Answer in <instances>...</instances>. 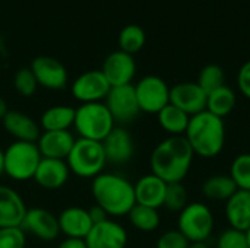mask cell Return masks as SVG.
I'll use <instances>...</instances> for the list:
<instances>
[{
    "mask_svg": "<svg viewBox=\"0 0 250 248\" xmlns=\"http://www.w3.org/2000/svg\"><path fill=\"white\" fill-rule=\"evenodd\" d=\"M193 151L185 136H168L151 153L152 174L167 184L182 183L193 162Z\"/></svg>",
    "mask_w": 250,
    "mask_h": 248,
    "instance_id": "6da1fadb",
    "label": "cell"
},
{
    "mask_svg": "<svg viewBox=\"0 0 250 248\" xmlns=\"http://www.w3.org/2000/svg\"><path fill=\"white\" fill-rule=\"evenodd\" d=\"M185 137L193 153L201 158L218 156L226 145V123L209 111H202L190 117Z\"/></svg>",
    "mask_w": 250,
    "mask_h": 248,
    "instance_id": "7a4b0ae2",
    "label": "cell"
},
{
    "mask_svg": "<svg viewBox=\"0 0 250 248\" xmlns=\"http://www.w3.org/2000/svg\"><path fill=\"white\" fill-rule=\"evenodd\" d=\"M92 196L95 205L103 208L110 216L129 215L136 205L135 186L125 177L101 172L92 181Z\"/></svg>",
    "mask_w": 250,
    "mask_h": 248,
    "instance_id": "3957f363",
    "label": "cell"
},
{
    "mask_svg": "<svg viewBox=\"0 0 250 248\" xmlns=\"http://www.w3.org/2000/svg\"><path fill=\"white\" fill-rule=\"evenodd\" d=\"M73 127L81 139L103 142L116 127V121L104 102H91L75 110Z\"/></svg>",
    "mask_w": 250,
    "mask_h": 248,
    "instance_id": "277c9868",
    "label": "cell"
},
{
    "mask_svg": "<svg viewBox=\"0 0 250 248\" xmlns=\"http://www.w3.org/2000/svg\"><path fill=\"white\" fill-rule=\"evenodd\" d=\"M66 164L78 177L82 178H95L100 175L107 164L105 151L103 142L78 139L66 158Z\"/></svg>",
    "mask_w": 250,
    "mask_h": 248,
    "instance_id": "5b68a950",
    "label": "cell"
},
{
    "mask_svg": "<svg viewBox=\"0 0 250 248\" xmlns=\"http://www.w3.org/2000/svg\"><path fill=\"white\" fill-rule=\"evenodd\" d=\"M41 153L37 143L13 142L4 151V174L15 181H26L34 178Z\"/></svg>",
    "mask_w": 250,
    "mask_h": 248,
    "instance_id": "8992f818",
    "label": "cell"
},
{
    "mask_svg": "<svg viewBox=\"0 0 250 248\" xmlns=\"http://www.w3.org/2000/svg\"><path fill=\"white\" fill-rule=\"evenodd\" d=\"M214 215L211 209L201 202L189 203L177 219V229L189 243H207L214 232Z\"/></svg>",
    "mask_w": 250,
    "mask_h": 248,
    "instance_id": "52a82bcc",
    "label": "cell"
},
{
    "mask_svg": "<svg viewBox=\"0 0 250 248\" xmlns=\"http://www.w3.org/2000/svg\"><path fill=\"white\" fill-rule=\"evenodd\" d=\"M135 92L141 111L148 114H158L170 104V86L164 79L155 75L142 77L135 85Z\"/></svg>",
    "mask_w": 250,
    "mask_h": 248,
    "instance_id": "ba28073f",
    "label": "cell"
},
{
    "mask_svg": "<svg viewBox=\"0 0 250 248\" xmlns=\"http://www.w3.org/2000/svg\"><path fill=\"white\" fill-rule=\"evenodd\" d=\"M105 107L108 108L116 123H132L141 113L135 86L130 83L111 88L108 95L105 96Z\"/></svg>",
    "mask_w": 250,
    "mask_h": 248,
    "instance_id": "9c48e42d",
    "label": "cell"
},
{
    "mask_svg": "<svg viewBox=\"0 0 250 248\" xmlns=\"http://www.w3.org/2000/svg\"><path fill=\"white\" fill-rule=\"evenodd\" d=\"M29 69L34 73L38 86L50 91H60L67 85V70L54 57L38 56L31 61Z\"/></svg>",
    "mask_w": 250,
    "mask_h": 248,
    "instance_id": "30bf717a",
    "label": "cell"
},
{
    "mask_svg": "<svg viewBox=\"0 0 250 248\" xmlns=\"http://www.w3.org/2000/svg\"><path fill=\"white\" fill-rule=\"evenodd\" d=\"M111 86L101 70H89L79 75L72 83L73 96L82 104L101 102L108 95Z\"/></svg>",
    "mask_w": 250,
    "mask_h": 248,
    "instance_id": "8fae6325",
    "label": "cell"
},
{
    "mask_svg": "<svg viewBox=\"0 0 250 248\" xmlns=\"http://www.w3.org/2000/svg\"><path fill=\"white\" fill-rule=\"evenodd\" d=\"M207 92L196 82H182L170 88V104L190 117L207 110Z\"/></svg>",
    "mask_w": 250,
    "mask_h": 248,
    "instance_id": "7c38bea8",
    "label": "cell"
},
{
    "mask_svg": "<svg viewBox=\"0 0 250 248\" xmlns=\"http://www.w3.org/2000/svg\"><path fill=\"white\" fill-rule=\"evenodd\" d=\"M21 228L25 234H31L42 241H53L60 234L57 216L44 208L28 209Z\"/></svg>",
    "mask_w": 250,
    "mask_h": 248,
    "instance_id": "4fadbf2b",
    "label": "cell"
},
{
    "mask_svg": "<svg viewBox=\"0 0 250 248\" xmlns=\"http://www.w3.org/2000/svg\"><path fill=\"white\" fill-rule=\"evenodd\" d=\"M101 72L111 88L130 85L136 73V63L133 56L122 50H117L107 56V58L103 63Z\"/></svg>",
    "mask_w": 250,
    "mask_h": 248,
    "instance_id": "5bb4252c",
    "label": "cell"
},
{
    "mask_svg": "<svg viewBox=\"0 0 250 248\" xmlns=\"http://www.w3.org/2000/svg\"><path fill=\"white\" fill-rule=\"evenodd\" d=\"M83 241L88 248H125L127 244V232L120 224L105 219L92 225Z\"/></svg>",
    "mask_w": 250,
    "mask_h": 248,
    "instance_id": "9a60e30c",
    "label": "cell"
},
{
    "mask_svg": "<svg viewBox=\"0 0 250 248\" xmlns=\"http://www.w3.org/2000/svg\"><path fill=\"white\" fill-rule=\"evenodd\" d=\"M107 162L126 164L135 153V145L130 133L123 127H114L110 134L103 140Z\"/></svg>",
    "mask_w": 250,
    "mask_h": 248,
    "instance_id": "2e32d148",
    "label": "cell"
},
{
    "mask_svg": "<svg viewBox=\"0 0 250 248\" xmlns=\"http://www.w3.org/2000/svg\"><path fill=\"white\" fill-rule=\"evenodd\" d=\"M69 167L63 159H51L41 158L38 168L35 171L34 180L37 184L45 190H57L62 189L69 180Z\"/></svg>",
    "mask_w": 250,
    "mask_h": 248,
    "instance_id": "e0dca14e",
    "label": "cell"
},
{
    "mask_svg": "<svg viewBox=\"0 0 250 248\" xmlns=\"http://www.w3.org/2000/svg\"><path fill=\"white\" fill-rule=\"evenodd\" d=\"M26 210L19 193L0 184V228L21 227Z\"/></svg>",
    "mask_w": 250,
    "mask_h": 248,
    "instance_id": "ac0fdd59",
    "label": "cell"
},
{
    "mask_svg": "<svg viewBox=\"0 0 250 248\" xmlns=\"http://www.w3.org/2000/svg\"><path fill=\"white\" fill-rule=\"evenodd\" d=\"M167 191V183L152 172L141 177L135 184V199L136 205L148 206L152 209H160L164 206Z\"/></svg>",
    "mask_w": 250,
    "mask_h": 248,
    "instance_id": "d6986e66",
    "label": "cell"
},
{
    "mask_svg": "<svg viewBox=\"0 0 250 248\" xmlns=\"http://www.w3.org/2000/svg\"><path fill=\"white\" fill-rule=\"evenodd\" d=\"M75 145V137L69 130L44 132L37 140L38 151L42 158L66 159Z\"/></svg>",
    "mask_w": 250,
    "mask_h": 248,
    "instance_id": "ffe728a7",
    "label": "cell"
},
{
    "mask_svg": "<svg viewBox=\"0 0 250 248\" xmlns=\"http://www.w3.org/2000/svg\"><path fill=\"white\" fill-rule=\"evenodd\" d=\"M59 227L60 232H63L67 238H76V240H85L88 232L92 228V221L89 216L88 209L72 206L66 208L59 215Z\"/></svg>",
    "mask_w": 250,
    "mask_h": 248,
    "instance_id": "44dd1931",
    "label": "cell"
},
{
    "mask_svg": "<svg viewBox=\"0 0 250 248\" xmlns=\"http://www.w3.org/2000/svg\"><path fill=\"white\" fill-rule=\"evenodd\" d=\"M1 123L4 130L18 142L37 143L38 137L41 136L40 126L28 114H23L21 111H9Z\"/></svg>",
    "mask_w": 250,
    "mask_h": 248,
    "instance_id": "7402d4cb",
    "label": "cell"
},
{
    "mask_svg": "<svg viewBox=\"0 0 250 248\" xmlns=\"http://www.w3.org/2000/svg\"><path fill=\"white\" fill-rule=\"evenodd\" d=\"M226 218L231 228L248 232L250 229V191L237 190L226 202Z\"/></svg>",
    "mask_w": 250,
    "mask_h": 248,
    "instance_id": "603a6c76",
    "label": "cell"
},
{
    "mask_svg": "<svg viewBox=\"0 0 250 248\" xmlns=\"http://www.w3.org/2000/svg\"><path fill=\"white\" fill-rule=\"evenodd\" d=\"M237 190L239 189L230 174L212 175L202 184V194L211 202H227Z\"/></svg>",
    "mask_w": 250,
    "mask_h": 248,
    "instance_id": "cb8c5ba5",
    "label": "cell"
},
{
    "mask_svg": "<svg viewBox=\"0 0 250 248\" xmlns=\"http://www.w3.org/2000/svg\"><path fill=\"white\" fill-rule=\"evenodd\" d=\"M75 123V110L67 105H54L45 110L41 115L40 124L44 132L69 130Z\"/></svg>",
    "mask_w": 250,
    "mask_h": 248,
    "instance_id": "d4e9b609",
    "label": "cell"
},
{
    "mask_svg": "<svg viewBox=\"0 0 250 248\" xmlns=\"http://www.w3.org/2000/svg\"><path fill=\"white\" fill-rule=\"evenodd\" d=\"M157 117L161 129L170 136H185L190 121V115H188L185 111L174 107L173 104L166 105L157 114Z\"/></svg>",
    "mask_w": 250,
    "mask_h": 248,
    "instance_id": "484cf974",
    "label": "cell"
},
{
    "mask_svg": "<svg viewBox=\"0 0 250 248\" xmlns=\"http://www.w3.org/2000/svg\"><path fill=\"white\" fill-rule=\"evenodd\" d=\"M236 104H237L236 92L227 85L209 92L207 96V111H209L211 114L220 118H226L227 115H230Z\"/></svg>",
    "mask_w": 250,
    "mask_h": 248,
    "instance_id": "4316f807",
    "label": "cell"
},
{
    "mask_svg": "<svg viewBox=\"0 0 250 248\" xmlns=\"http://www.w3.org/2000/svg\"><path fill=\"white\" fill-rule=\"evenodd\" d=\"M127 216L130 224L142 232L155 231L160 227V221H161L158 209H152L142 205H135Z\"/></svg>",
    "mask_w": 250,
    "mask_h": 248,
    "instance_id": "83f0119b",
    "label": "cell"
},
{
    "mask_svg": "<svg viewBox=\"0 0 250 248\" xmlns=\"http://www.w3.org/2000/svg\"><path fill=\"white\" fill-rule=\"evenodd\" d=\"M145 42H146V35L139 25H126L119 34L120 50L130 56L141 51Z\"/></svg>",
    "mask_w": 250,
    "mask_h": 248,
    "instance_id": "f1b7e54d",
    "label": "cell"
},
{
    "mask_svg": "<svg viewBox=\"0 0 250 248\" xmlns=\"http://www.w3.org/2000/svg\"><path fill=\"white\" fill-rule=\"evenodd\" d=\"M230 177L239 190L250 191V153H240L230 167Z\"/></svg>",
    "mask_w": 250,
    "mask_h": 248,
    "instance_id": "f546056e",
    "label": "cell"
},
{
    "mask_svg": "<svg viewBox=\"0 0 250 248\" xmlns=\"http://www.w3.org/2000/svg\"><path fill=\"white\" fill-rule=\"evenodd\" d=\"M205 92L207 95L221 86L226 85V75L224 70L218 66V64H208L205 66L199 76H198V82H196Z\"/></svg>",
    "mask_w": 250,
    "mask_h": 248,
    "instance_id": "4dcf8cb0",
    "label": "cell"
},
{
    "mask_svg": "<svg viewBox=\"0 0 250 248\" xmlns=\"http://www.w3.org/2000/svg\"><path fill=\"white\" fill-rule=\"evenodd\" d=\"M189 205V196L188 190L182 183H171L167 184L166 199H164V208L170 212L180 213L186 206Z\"/></svg>",
    "mask_w": 250,
    "mask_h": 248,
    "instance_id": "1f68e13d",
    "label": "cell"
},
{
    "mask_svg": "<svg viewBox=\"0 0 250 248\" xmlns=\"http://www.w3.org/2000/svg\"><path fill=\"white\" fill-rule=\"evenodd\" d=\"M13 86L16 89V92L22 96H32L38 88V83H37V79L34 76V73L31 72L29 67H23V69H19L16 73H15V77H13Z\"/></svg>",
    "mask_w": 250,
    "mask_h": 248,
    "instance_id": "d6a6232c",
    "label": "cell"
},
{
    "mask_svg": "<svg viewBox=\"0 0 250 248\" xmlns=\"http://www.w3.org/2000/svg\"><path fill=\"white\" fill-rule=\"evenodd\" d=\"M217 248H249L248 235L246 232L230 227L218 235Z\"/></svg>",
    "mask_w": 250,
    "mask_h": 248,
    "instance_id": "836d02e7",
    "label": "cell"
},
{
    "mask_svg": "<svg viewBox=\"0 0 250 248\" xmlns=\"http://www.w3.org/2000/svg\"><path fill=\"white\" fill-rule=\"evenodd\" d=\"M26 234L21 227L0 228V248H25Z\"/></svg>",
    "mask_w": 250,
    "mask_h": 248,
    "instance_id": "e575fe53",
    "label": "cell"
},
{
    "mask_svg": "<svg viewBox=\"0 0 250 248\" xmlns=\"http://www.w3.org/2000/svg\"><path fill=\"white\" fill-rule=\"evenodd\" d=\"M189 244V240L179 229H170L158 238L157 248H188Z\"/></svg>",
    "mask_w": 250,
    "mask_h": 248,
    "instance_id": "d590c367",
    "label": "cell"
},
{
    "mask_svg": "<svg viewBox=\"0 0 250 248\" xmlns=\"http://www.w3.org/2000/svg\"><path fill=\"white\" fill-rule=\"evenodd\" d=\"M237 86L242 92V95L245 98H248L250 101V60L246 61L237 75Z\"/></svg>",
    "mask_w": 250,
    "mask_h": 248,
    "instance_id": "8d00e7d4",
    "label": "cell"
},
{
    "mask_svg": "<svg viewBox=\"0 0 250 248\" xmlns=\"http://www.w3.org/2000/svg\"><path fill=\"white\" fill-rule=\"evenodd\" d=\"M88 212H89V216H91V221H92L94 225L95 224H100V222H104L105 219H108V215L105 213V210L103 208H100L98 205L89 208Z\"/></svg>",
    "mask_w": 250,
    "mask_h": 248,
    "instance_id": "74e56055",
    "label": "cell"
},
{
    "mask_svg": "<svg viewBox=\"0 0 250 248\" xmlns=\"http://www.w3.org/2000/svg\"><path fill=\"white\" fill-rule=\"evenodd\" d=\"M57 248H88L83 240H76V238H66Z\"/></svg>",
    "mask_w": 250,
    "mask_h": 248,
    "instance_id": "f35d334b",
    "label": "cell"
},
{
    "mask_svg": "<svg viewBox=\"0 0 250 248\" xmlns=\"http://www.w3.org/2000/svg\"><path fill=\"white\" fill-rule=\"evenodd\" d=\"M9 113V108H7V104H6V101L0 96V120H3L4 118V115Z\"/></svg>",
    "mask_w": 250,
    "mask_h": 248,
    "instance_id": "ab89813d",
    "label": "cell"
},
{
    "mask_svg": "<svg viewBox=\"0 0 250 248\" xmlns=\"http://www.w3.org/2000/svg\"><path fill=\"white\" fill-rule=\"evenodd\" d=\"M4 174V151L0 149V175Z\"/></svg>",
    "mask_w": 250,
    "mask_h": 248,
    "instance_id": "60d3db41",
    "label": "cell"
},
{
    "mask_svg": "<svg viewBox=\"0 0 250 248\" xmlns=\"http://www.w3.org/2000/svg\"><path fill=\"white\" fill-rule=\"evenodd\" d=\"M188 248H208L207 243H190Z\"/></svg>",
    "mask_w": 250,
    "mask_h": 248,
    "instance_id": "b9f144b4",
    "label": "cell"
},
{
    "mask_svg": "<svg viewBox=\"0 0 250 248\" xmlns=\"http://www.w3.org/2000/svg\"><path fill=\"white\" fill-rule=\"evenodd\" d=\"M246 235H248V241H249V248H250V229L246 232Z\"/></svg>",
    "mask_w": 250,
    "mask_h": 248,
    "instance_id": "7bdbcfd3",
    "label": "cell"
}]
</instances>
